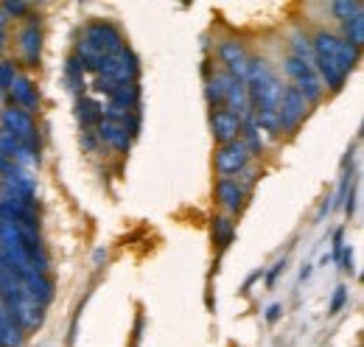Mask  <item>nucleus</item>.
<instances>
[{"label": "nucleus", "instance_id": "obj_16", "mask_svg": "<svg viewBox=\"0 0 364 347\" xmlns=\"http://www.w3.org/2000/svg\"><path fill=\"white\" fill-rule=\"evenodd\" d=\"M241 134H244V146H247V151L250 154H261L264 151V137H261V129H258V124H255V118H247V121H241Z\"/></svg>", "mask_w": 364, "mask_h": 347}, {"label": "nucleus", "instance_id": "obj_19", "mask_svg": "<svg viewBox=\"0 0 364 347\" xmlns=\"http://www.w3.org/2000/svg\"><path fill=\"white\" fill-rule=\"evenodd\" d=\"M291 56H297L300 62H306V65H311L314 68V50H311V40L309 37H303V34H291Z\"/></svg>", "mask_w": 364, "mask_h": 347}, {"label": "nucleus", "instance_id": "obj_14", "mask_svg": "<svg viewBox=\"0 0 364 347\" xmlns=\"http://www.w3.org/2000/svg\"><path fill=\"white\" fill-rule=\"evenodd\" d=\"M40 48H43V31H40L37 23H28L20 34V50L31 65H37L40 62Z\"/></svg>", "mask_w": 364, "mask_h": 347}, {"label": "nucleus", "instance_id": "obj_22", "mask_svg": "<svg viewBox=\"0 0 364 347\" xmlns=\"http://www.w3.org/2000/svg\"><path fill=\"white\" fill-rule=\"evenodd\" d=\"M208 101H210L213 107L225 104V82H222V76H216V79L208 82Z\"/></svg>", "mask_w": 364, "mask_h": 347}, {"label": "nucleus", "instance_id": "obj_3", "mask_svg": "<svg viewBox=\"0 0 364 347\" xmlns=\"http://www.w3.org/2000/svg\"><path fill=\"white\" fill-rule=\"evenodd\" d=\"M98 70V79H107L109 85L115 87H129L137 85V59L129 48L118 50L115 56H107L95 65Z\"/></svg>", "mask_w": 364, "mask_h": 347}, {"label": "nucleus", "instance_id": "obj_9", "mask_svg": "<svg viewBox=\"0 0 364 347\" xmlns=\"http://www.w3.org/2000/svg\"><path fill=\"white\" fill-rule=\"evenodd\" d=\"M225 82V104L230 107L232 115H238V121L252 118V107H250V95H247V85L232 79V76H222Z\"/></svg>", "mask_w": 364, "mask_h": 347}, {"label": "nucleus", "instance_id": "obj_6", "mask_svg": "<svg viewBox=\"0 0 364 347\" xmlns=\"http://www.w3.org/2000/svg\"><path fill=\"white\" fill-rule=\"evenodd\" d=\"M250 151L241 140H232L228 146H222L216 151V171L222 174V179H232V174H241L250 163Z\"/></svg>", "mask_w": 364, "mask_h": 347}, {"label": "nucleus", "instance_id": "obj_10", "mask_svg": "<svg viewBox=\"0 0 364 347\" xmlns=\"http://www.w3.org/2000/svg\"><path fill=\"white\" fill-rule=\"evenodd\" d=\"M210 129H213V137H216L222 146H228L232 140H238V134H241V121H238V115H232L230 110H213V115H210Z\"/></svg>", "mask_w": 364, "mask_h": 347}, {"label": "nucleus", "instance_id": "obj_18", "mask_svg": "<svg viewBox=\"0 0 364 347\" xmlns=\"http://www.w3.org/2000/svg\"><path fill=\"white\" fill-rule=\"evenodd\" d=\"M345 43L353 45L356 50L362 48V40H364V14L359 11V14H353L350 20H345Z\"/></svg>", "mask_w": 364, "mask_h": 347}, {"label": "nucleus", "instance_id": "obj_4", "mask_svg": "<svg viewBox=\"0 0 364 347\" xmlns=\"http://www.w3.org/2000/svg\"><path fill=\"white\" fill-rule=\"evenodd\" d=\"M283 70H286V76L291 79V87L306 98V104L311 101H319V95H322V82H319L317 70L311 68V65H306V62H300L297 56H286V62H283Z\"/></svg>", "mask_w": 364, "mask_h": 347}, {"label": "nucleus", "instance_id": "obj_17", "mask_svg": "<svg viewBox=\"0 0 364 347\" xmlns=\"http://www.w3.org/2000/svg\"><path fill=\"white\" fill-rule=\"evenodd\" d=\"M23 328L14 322V319H3L0 322V347H20L23 345V333H20Z\"/></svg>", "mask_w": 364, "mask_h": 347}, {"label": "nucleus", "instance_id": "obj_12", "mask_svg": "<svg viewBox=\"0 0 364 347\" xmlns=\"http://www.w3.org/2000/svg\"><path fill=\"white\" fill-rule=\"evenodd\" d=\"M98 137L104 143H109L115 151H127L132 143V134L127 129V124H115V121H98Z\"/></svg>", "mask_w": 364, "mask_h": 347}, {"label": "nucleus", "instance_id": "obj_13", "mask_svg": "<svg viewBox=\"0 0 364 347\" xmlns=\"http://www.w3.org/2000/svg\"><path fill=\"white\" fill-rule=\"evenodd\" d=\"M9 92H11V101H14V107H20L23 112H28L31 115V110H37V87L31 85V79H26V76H17L14 79V85L9 87Z\"/></svg>", "mask_w": 364, "mask_h": 347}, {"label": "nucleus", "instance_id": "obj_11", "mask_svg": "<svg viewBox=\"0 0 364 347\" xmlns=\"http://www.w3.org/2000/svg\"><path fill=\"white\" fill-rule=\"evenodd\" d=\"M20 286H23V292L28 294V300H34L37 305H46L50 303V297H53V289H50V280H48L46 274H40V272H34V269H28L23 277H20Z\"/></svg>", "mask_w": 364, "mask_h": 347}, {"label": "nucleus", "instance_id": "obj_15", "mask_svg": "<svg viewBox=\"0 0 364 347\" xmlns=\"http://www.w3.org/2000/svg\"><path fill=\"white\" fill-rule=\"evenodd\" d=\"M216 193H219V202H222L228 210H238V208L244 205V188H241L238 179H219Z\"/></svg>", "mask_w": 364, "mask_h": 347}, {"label": "nucleus", "instance_id": "obj_8", "mask_svg": "<svg viewBox=\"0 0 364 347\" xmlns=\"http://www.w3.org/2000/svg\"><path fill=\"white\" fill-rule=\"evenodd\" d=\"M219 56H222V62L228 65V76L232 79H238V82H247V76H250V56H247V50L241 48V43H235V40H225V43L219 45Z\"/></svg>", "mask_w": 364, "mask_h": 347}, {"label": "nucleus", "instance_id": "obj_21", "mask_svg": "<svg viewBox=\"0 0 364 347\" xmlns=\"http://www.w3.org/2000/svg\"><path fill=\"white\" fill-rule=\"evenodd\" d=\"M213 235H216V244H222V247H228L230 238H232V221L230 218H216V224H213Z\"/></svg>", "mask_w": 364, "mask_h": 347}, {"label": "nucleus", "instance_id": "obj_26", "mask_svg": "<svg viewBox=\"0 0 364 347\" xmlns=\"http://www.w3.org/2000/svg\"><path fill=\"white\" fill-rule=\"evenodd\" d=\"M3 9H6V11H11V14H23L28 6H26V3H6Z\"/></svg>", "mask_w": 364, "mask_h": 347}, {"label": "nucleus", "instance_id": "obj_24", "mask_svg": "<svg viewBox=\"0 0 364 347\" xmlns=\"http://www.w3.org/2000/svg\"><path fill=\"white\" fill-rule=\"evenodd\" d=\"M14 65L11 62H0V90H9V87L14 85Z\"/></svg>", "mask_w": 364, "mask_h": 347}, {"label": "nucleus", "instance_id": "obj_25", "mask_svg": "<svg viewBox=\"0 0 364 347\" xmlns=\"http://www.w3.org/2000/svg\"><path fill=\"white\" fill-rule=\"evenodd\" d=\"M17 171H23V169L14 163V157H9V154L0 151V176L6 179V176H11V174H17Z\"/></svg>", "mask_w": 364, "mask_h": 347}, {"label": "nucleus", "instance_id": "obj_27", "mask_svg": "<svg viewBox=\"0 0 364 347\" xmlns=\"http://www.w3.org/2000/svg\"><path fill=\"white\" fill-rule=\"evenodd\" d=\"M342 300H345V292H339V294L333 297V305H331V311H339V305H342Z\"/></svg>", "mask_w": 364, "mask_h": 347}, {"label": "nucleus", "instance_id": "obj_23", "mask_svg": "<svg viewBox=\"0 0 364 347\" xmlns=\"http://www.w3.org/2000/svg\"><path fill=\"white\" fill-rule=\"evenodd\" d=\"M331 9H333V14H339L342 20H350L353 14L362 11V3H333Z\"/></svg>", "mask_w": 364, "mask_h": 347}, {"label": "nucleus", "instance_id": "obj_20", "mask_svg": "<svg viewBox=\"0 0 364 347\" xmlns=\"http://www.w3.org/2000/svg\"><path fill=\"white\" fill-rule=\"evenodd\" d=\"M79 118H82V127H95L101 121V107L92 101V98H82L79 101Z\"/></svg>", "mask_w": 364, "mask_h": 347}, {"label": "nucleus", "instance_id": "obj_28", "mask_svg": "<svg viewBox=\"0 0 364 347\" xmlns=\"http://www.w3.org/2000/svg\"><path fill=\"white\" fill-rule=\"evenodd\" d=\"M0 48H3V31H0Z\"/></svg>", "mask_w": 364, "mask_h": 347}, {"label": "nucleus", "instance_id": "obj_5", "mask_svg": "<svg viewBox=\"0 0 364 347\" xmlns=\"http://www.w3.org/2000/svg\"><path fill=\"white\" fill-rule=\"evenodd\" d=\"M303 118H306V98L294 87H283L280 90V98H277V121H280V129L283 132L297 129V124Z\"/></svg>", "mask_w": 364, "mask_h": 347}, {"label": "nucleus", "instance_id": "obj_7", "mask_svg": "<svg viewBox=\"0 0 364 347\" xmlns=\"http://www.w3.org/2000/svg\"><path fill=\"white\" fill-rule=\"evenodd\" d=\"M0 127L6 132H11V134H17L20 140H26V143H31L34 146V118L28 115V112H23L20 107H6L3 112H0Z\"/></svg>", "mask_w": 364, "mask_h": 347}, {"label": "nucleus", "instance_id": "obj_2", "mask_svg": "<svg viewBox=\"0 0 364 347\" xmlns=\"http://www.w3.org/2000/svg\"><path fill=\"white\" fill-rule=\"evenodd\" d=\"M311 50H314L317 59L333 62L345 76H348V73L356 68V62H359V50H356L353 45H348L345 40H339V37H333V34H328V31H319L317 37H314Z\"/></svg>", "mask_w": 364, "mask_h": 347}, {"label": "nucleus", "instance_id": "obj_1", "mask_svg": "<svg viewBox=\"0 0 364 347\" xmlns=\"http://www.w3.org/2000/svg\"><path fill=\"white\" fill-rule=\"evenodd\" d=\"M118 50H124V37H121V31L112 23L101 20V23H92V26L85 28V37L79 43V59H82L85 68L95 70V65L101 59L115 56Z\"/></svg>", "mask_w": 364, "mask_h": 347}]
</instances>
